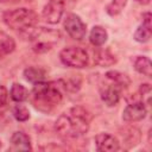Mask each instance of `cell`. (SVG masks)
<instances>
[{
    "mask_svg": "<svg viewBox=\"0 0 152 152\" xmlns=\"http://www.w3.org/2000/svg\"><path fill=\"white\" fill-rule=\"evenodd\" d=\"M90 115L83 107H72L58 116L55 124L56 132L63 138H78L89 129Z\"/></svg>",
    "mask_w": 152,
    "mask_h": 152,
    "instance_id": "6da1fadb",
    "label": "cell"
},
{
    "mask_svg": "<svg viewBox=\"0 0 152 152\" xmlns=\"http://www.w3.org/2000/svg\"><path fill=\"white\" fill-rule=\"evenodd\" d=\"M63 95L58 83L39 82L36 83L31 91V102L36 109L43 113H50L62 101Z\"/></svg>",
    "mask_w": 152,
    "mask_h": 152,
    "instance_id": "7a4b0ae2",
    "label": "cell"
},
{
    "mask_svg": "<svg viewBox=\"0 0 152 152\" xmlns=\"http://www.w3.org/2000/svg\"><path fill=\"white\" fill-rule=\"evenodd\" d=\"M4 21L8 27L17 32H28L37 25L38 18L32 10L20 7L5 12Z\"/></svg>",
    "mask_w": 152,
    "mask_h": 152,
    "instance_id": "3957f363",
    "label": "cell"
},
{
    "mask_svg": "<svg viewBox=\"0 0 152 152\" xmlns=\"http://www.w3.org/2000/svg\"><path fill=\"white\" fill-rule=\"evenodd\" d=\"M59 37V32L56 30L38 27L30 36L31 48L37 53L48 52L58 43Z\"/></svg>",
    "mask_w": 152,
    "mask_h": 152,
    "instance_id": "277c9868",
    "label": "cell"
},
{
    "mask_svg": "<svg viewBox=\"0 0 152 152\" xmlns=\"http://www.w3.org/2000/svg\"><path fill=\"white\" fill-rule=\"evenodd\" d=\"M59 59L64 65L70 68H76V69L87 66L89 62L88 52L80 46L64 48L59 52Z\"/></svg>",
    "mask_w": 152,
    "mask_h": 152,
    "instance_id": "5b68a950",
    "label": "cell"
},
{
    "mask_svg": "<svg viewBox=\"0 0 152 152\" xmlns=\"http://www.w3.org/2000/svg\"><path fill=\"white\" fill-rule=\"evenodd\" d=\"M64 28L66 31V33L76 40H82L86 37L87 33V26L86 24L82 21V19L74 14V13H69L65 19H64Z\"/></svg>",
    "mask_w": 152,
    "mask_h": 152,
    "instance_id": "8992f818",
    "label": "cell"
},
{
    "mask_svg": "<svg viewBox=\"0 0 152 152\" xmlns=\"http://www.w3.org/2000/svg\"><path fill=\"white\" fill-rule=\"evenodd\" d=\"M64 13V2L63 0H50L43 10V19L48 24H57Z\"/></svg>",
    "mask_w": 152,
    "mask_h": 152,
    "instance_id": "52a82bcc",
    "label": "cell"
},
{
    "mask_svg": "<svg viewBox=\"0 0 152 152\" xmlns=\"http://www.w3.org/2000/svg\"><path fill=\"white\" fill-rule=\"evenodd\" d=\"M147 114V109L144 102H133L129 103L122 112V119L126 122H135L142 120Z\"/></svg>",
    "mask_w": 152,
    "mask_h": 152,
    "instance_id": "ba28073f",
    "label": "cell"
},
{
    "mask_svg": "<svg viewBox=\"0 0 152 152\" xmlns=\"http://www.w3.org/2000/svg\"><path fill=\"white\" fill-rule=\"evenodd\" d=\"M109 81V80H108ZM110 83L102 87L101 90H100V94H101V99L102 101L108 106V107H113L115 106L119 100H120V91H121V88L115 84L114 82L109 81Z\"/></svg>",
    "mask_w": 152,
    "mask_h": 152,
    "instance_id": "9c48e42d",
    "label": "cell"
},
{
    "mask_svg": "<svg viewBox=\"0 0 152 152\" xmlns=\"http://www.w3.org/2000/svg\"><path fill=\"white\" fill-rule=\"evenodd\" d=\"M95 145L99 151L102 152H113L120 148L118 139L108 133H100L95 137Z\"/></svg>",
    "mask_w": 152,
    "mask_h": 152,
    "instance_id": "30bf717a",
    "label": "cell"
},
{
    "mask_svg": "<svg viewBox=\"0 0 152 152\" xmlns=\"http://www.w3.org/2000/svg\"><path fill=\"white\" fill-rule=\"evenodd\" d=\"M151 38V13L147 12L142 15V23L134 32V39L139 43H146Z\"/></svg>",
    "mask_w": 152,
    "mask_h": 152,
    "instance_id": "8fae6325",
    "label": "cell"
},
{
    "mask_svg": "<svg viewBox=\"0 0 152 152\" xmlns=\"http://www.w3.org/2000/svg\"><path fill=\"white\" fill-rule=\"evenodd\" d=\"M11 150L13 151H30L32 150L31 147V141L27 134L24 132H14L11 137Z\"/></svg>",
    "mask_w": 152,
    "mask_h": 152,
    "instance_id": "7c38bea8",
    "label": "cell"
},
{
    "mask_svg": "<svg viewBox=\"0 0 152 152\" xmlns=\"http://www.w3.org/2000/svg\"><path fill=\"white\" fill-rule=\"evenodd\" d=\"M15 49L14 39L6 32L0 31V58L12 53Z\"/></svg>",
    "mask_w": 152,
    "mask_h": 152,
    "instance_id": "4fadbf2b",
    "label": "cell"
},
{
    "mask_svg": "<svg viewBox=\"0 0 152 152\" xmlns=\"http://www.w3.org/2000/svg\"><path fill=\"white\" fill-rule=\"evenodd\" d=\"M45 70L39 68V66H28L24 70V76L26 81L36 84L39 82L45 81Z\"/></svg>",
    "mask_w": 152,
    "mask_h": 152,
    "instance_id": "5bb4252c",
    "label": "cell"
},
{
    "mask_svg": "<svg viewBox=\"0 0 152 152\" xmlns=\"http://www.w3.org/2000/svg\"><path fill=\"white\" fill-rule=\"evenodd\" d=\"M107 31L102 26H94L89 33V40L94 46H101L107 40Z\"/></svg>",
    "mask_w": 152,
    "mask_h": 152,
    "instance_id": "9a60e30c",
    "label": "cell"
},
{
    "mask_svg": "<svg viewBox=\"0 0 152 152\" xmlns=\"http://www.w3.org/2000/svg\"><path fill=\"white\" fill-rule=\"evenodd\" d=\"M134 69L139 74H142L146 77H151V75H152V64H151L150 58L146 56H139L135 58Z\"/></svg>",
    "mask_w": 152,
    "mask_h": 152,
    "instance_id": "2e32d148",
    "label": "cell"
},
{
    "mask_svg": "<svg viewBox=\"0 0 152 152\" xmlns=\"http://www.w3.org/2000/svg\"><path fill=\"white\" fill-rule=\"evenodd\" d=\"M11 99L15 102H23L28 99V90L20 83H13L10 90Z\"/></svg>",
    "mask_w": 152,
    "mask_h": 152,
    "instance_id": "e0dca14e",
    "label": "cell"
},
{
    "mask_svg": "<svg viewBox=\"0 0 152 152\" xmlns=\"http://www.w3.org/2000/svg\"><path fill=\"white\" fill-rule=\"evenodd\" d=\"M106 78L109 80V81H112V82H114L115 84H118L121 89L125 88V87H127L129 84V82H131L127 75H125V74H122L120 71H116V70L107 71L106 72Z\"/></svg>",
    "mask_w": 152,
    "mask_h": 152,
    "instance_id": "ac0fdd59",
    "label": "cell"
},
{
    "mask_svg": "<svg viewBox=\"0 0 152 152\" xmlns=\"http://www.w3.org/2000/svg\"><path fill=\"white\" fill-rule=\"evenodd\" d=\"M94 59L99 65H112L115 63V57L109 50H97L94 52Z\"/></svg>",
    "mask_w": 152,
    "mask_h": 152,
    "instance_id": "d6986e66",
    "label": "cell"
},
{
    "mask_svg": "<svg viewBox=\"0 0 152 152\" xmlns=\"http://www.w3.org/2000/svg\"><path fill=\"white\" fill-rule=\"evenodd\" d=\"M126 4H127V0H112V2L106 7V11L109 15H113V17L118 15L124 10Z\"/></svg>",
    "mask_w": 152,
    "mask_h": 152,
    "instance_id": "ffe728a7",
    "label": "cell"
},
{
    "mask_svg": "<svg viewBox=\"0 0 152 152\" xmlns=\"http://www.w3.org/2000/svg\"><path fill=\"white\" fill-rule=\"evenodd\" d=\"M13 116L18 121H26L30 119V112L24 104H17L13 108Z\"/></svg>",
    "mask_w": 152,
    "mask_h": 152,
    "instance_id": "44dd1931",
    "label": "cell"
},
{
    "mask_svg": "<svg viewBox=\"0 0 152 152\" xmlns=\"http://www.w3.org/2000/svg\"><path fill=\"white\" fill-rule=\"evenodd\" d=\"M8 102V91L4 86H0V110L7 107Z\"/></svg>",
    "mask_w": 152,
    "mask_h": 152,
    "instance_id": "7402d4cb",
    "label": "cell"
},
{
    "mask_svg": "<svg viewBox=\"0 0 152 152\" xmlns=\"http://www.w3.org/2000/svg\"><path fill=\"white\" fill-rule=\"evenodd\" d=\"M137 2H139V4H142V5H147V4H150V0H135Z\"/></svg>",
    "mask_w": 152,
    "mask_h": 152,
    "instance_id": "603a6c76",
    "label": "cell"
},
{
    "mask_svg": "<svg viewBox=\"0 0 152 152\" xmlns=\"http://www.w3.org/2000/svg\"><path fill=\"white\" fill-rule=\"evenodd\" d=\"M7 0H0V2H6Z\"/></svg>",
    "mask_w": 152,
    "mask_h": 152,
    "instance_id": "cb8c5ba5",
    "label": "cell"
},
{
    "mask_svg": "<svg viewBox=\"0 0 152 152\" xmlns=\"http://www.w3.org/2000/svg\"><path fill=\"white\" fill-rule=\"evenodd\" d=\"M0 147H1V140H0Z\"/></svg>",
    "mask_w": 152,
    "mask_h": 152,
    "instance_id": "d4e9b609",
    "label": "cell"
}]
</instances>
